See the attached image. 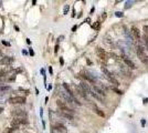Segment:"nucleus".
I'll return each instance as SVG.
<instances>
[{"label":"nucleus","instance_id":"nucleus-27","mask_svg":"<svg viewBox=\"0 0 148 133\" xmlns=\"http://www.w3.org/2000/svg\"><path fill=\"white\" fill-rule=\"evenodd\" d=\"M57 50H59V45H55V49H54V52L55 53L57 52Z\"/></svg>","mask_w":148,"mask_h":133},{"label":"nucleus","instance_id":"nucleus-33","mask_svg":"<svg viewBox=\"0 0 148 133\" xmlns=\"http://www.w3.org/2000/svg\"><path fill=\"white\" fill-rule=\"evenodd\" d=\"M2 111H3V108H0V113H1Z\"/></svg>","mask_w":148,"mask_h":133},{"label":"nucleus","instance_id":"nucleus-6","mask_svg":"<svg viewBox=\"0 0 148 133\" xmlns=\"http://www.w3.org/2000/svg\"><path fill=\"white\" fill-rule=\"evenodd\" d=\"M11 114L14 116V118H20V119H27V113L23 110L20 109H16L11 112Z\"/></svg>","mask_w":148,"mask_h":133},{"label":"nucleus","instance_id":"nucleus-25","mask_svg":"<svg viewBox=\"0 0 148 133\" xmlns=\"http://www.w3.org/2000/svg\"><path fill=\"white\" fill-rule=\"evenodd\" d=\"M112 90H113V91H115V92H116L117 94H122V91H120V90H117L116 88H112Z\"/></svg>","mask_w":148,"mask_h":133},{"label":"nucleus","instance_id":"nucleus-8","mask_svg":"<svg viewBox=\"0 0 148 133\" xmlns=\"http://www.w3.org/2000/svg\"><path fill=\"white\" fill-rule=\"evenodd\" d=\"M96 55L101 60H106V52L101 47H96Z\"/></svg>","mask_w":148,"mask_h":133},{"label":"nucleus","instance_id":"nucleus-7","mask_svg":"<svg viewBox=\"0 0 148 133\" xmlns=\"http://www.w3.org/2000/svg\"><path fill=\"white\" fill-rule=\"evenodd\" d=\"M14 59L12 57H3L0 59V65H10L13 63Z\"/></svg>","mask_w":148,"mask_h":133},{"label":"nucleus","instance_id":"nucleus-26","mask_svg":"<svg viewBox=\"0 0 148 133\" xmlns=\"http://www.w3.org/2000/svg\"><path fill=\"white\" fill-rule=\"evenodd\" d=\"M116 16H117V17H123L124 15H123V12H120V11H117V12H116Z\"/></svg>","mask_w":148,"mask_h":133},{"label":"nucleus","instance_id":"nucleus-15","mask_svg":"<svg viewBox=\"0 0 148 133\" xmlns=\"http://www.w3.org/2000/svg\"><path fill=\"white\" fill-rule=\"evenodd\" d=\"M91 95H92V97H94V98H95V99H97V100H100V101H104V99H103V97H102V95H100V94H97L96 92H95V91H93V89H92V92H91Z\"/></svg>","mask_w":148,"mask_h":133},{"label":"nucleus","instance_id":"nucleus-13","mask_svg":"<svg viewBox=\"0 0 148 133\" xmlns=\"http://www.w3.org/2000/svg\"><path fill=\"white\" fill-rule=\"evenodd\" d=\"M93 91H95L97 94L102 95V97H104V95H105V92H104V91H103L101 88H98L97 85H94V84H93Z\"/></svg>","mask_w":148,"mask_h":133},{"label":"nucleus","instance_id":"nucleus-18","mask_svg":"<svg viewBox=\"0 0 148 133\" xmlns=\"http://www.w3.org/2000/svg\"><path fill=\"white\" fill-rule=\"evenodd\" d=\"M100 26H101V22H100V21H96V22L92 26V28L95 29V30H98V29H100Z\"/></svg>","mask_w":148,"mask_h":133},{"label":"nucleus","instance_id":"nucleus-28","mask_svg":"<svg viewBox=\"0 0 148 133\" xmlns=\"http://www.w3.org/2000/svg\"><path fill=\"white\" fill-rule=\"evenodd\" d=\"M30 55H31V56L34 55V52H33V50H32V49H30Z\"/></svg>","mask_w":148,"mask_h":133},{"label":"nucleus","instance_id":"nucleus-9","mask_svg":"<svg viewBox=\"0 0 148 133\" xmlns=\"http://www.w3.org/2000/svg\"><path fill=\"white\" fill-rule=\"evenodd\" d=\"M123 60H124V62L126 63V65L128 66V68H130V69H136V65H135V63L133 61H131L130 59H128L126 56H123Z\"/></svg>","mask_w":148,"mask_h":133},{"label":"nucleus","instance_id":"nucleus-31","mask_svg":"<svg viewBox=\"0 0 148 133\" xmlns=\"http://www.w3.org/2000/svg\"><path fill=\"white\" fill-rule=\"evenodd\" d=\"M49 71H50V73L52 74V68H51V66H49Z\"/></svg>","mask_w":148,"mask_h":133},{"label":"nucleus","instance_id":"nucleus-12","mask_svg":"<svg viewBox=\"0 0 148 133\" xmlns=\"http://www.w3.org/2000/svg\"><path fill=\"white\" fill-rule=\"evenodd\" d=\"M81 76L83 77V78L85 79V80H87L88 82H91V83H95V79H94L93 77L90 76L88 73H84V72H82V73H81Z\"/></svg>","mask_w":148,"mask_h":133},{"label":"nucleus","instance_id":"nucleus-3","mask_svg":"<svg viewBox=\"0 0 148 133\" xmlns=\"http://www.w3.org/2000/svg\"><path fill=\"white\" fill-rule=\"evenodd\" d=\"M56 104L59 105V108H60L61 111L65 112V113H69V114H73V111L66 105V103H65V102L61 101V100H57V101H56Z\"/></svg>","mask_w":148,"mask_h":133},{"label":"nucleus","instance_id":"nucleus-22","mask_svg":"<svg viewBox=\"0 0 148 133\" xmlns=\"http://www.w3.org/2000/svg\"><path fill=\"white\" fill-rule=\"evenodd\" d=\"M7 72H8L7 70H1V71H0V76H1V77H2V76H6Z\"/></svg>","mask_w":148,"mask_h":133},{"label":"nucleus","instance_id":"nucleus-11","mask_svg":"<svg viewBox=\"0 0 148 133\" xmlns=\"http://www.w3.org/2000/svg\"><path fill=\"white\" fill-rule=\"evenodd\" d=\"M75 88H76V91H77V92L80 93V95H81V97H83L84 99H86V100H87V94H86L85 90H84L83 88H82L81 85H76Z\"/></svg>","mask_w":148,"mask_h":133},{"label":"nucleus","instance_id":"nucleus-32","mask_svg":"<svg viewBox=\"0 0 148 133\" xmlns=\"http://www.w3.org/2000/svg\"><path fill=\"white\" fill-rule=\"evenodd\" d=\"M72 30H73V31H75V30H76V26H74V27L72 28Z\"/></svg>","mask_w":148,"mask_h":133},{"label":"nucleus","instance_id":"nucleus-14","mask_svg":"<svg viewBox=\"0 0 148 133\" xmlns=\"http://www.w3.org/2000/svg\"><path fill=\"white\" fill-rule=\"evenodd\" d=\"M63 88L65 89V91H66V92L70 94V95H71V97H73V98H75V97H74V93H73V91L71 90V89H70V87L66 84V83H63Z\"/></svg>","mask_w":148,"mask_h":133},{"label":"nucleus","instance_id":"nucleus-1","mask_svg":"<svg viewBox=\"0 0 148 133\" xmlns=\"http://www.w3.org/2000/svg\"><path fill=\"white\" fill-rule=\"evenodd\" d=\"M136 51H137V56L139 58V60H140L144 64H148V57H147L145 50H144V48L142 45H137Z\"/></svg>","mask_w":148,"mask_h":133},{"label":"nucleus","instance_id":"nucleus-16","mask_svg":"<svg viewBox=\"0 0 148 133\" xmlns=\"http://www.w3.org/2000/svg\"><path fill=\"white\" fill-rule=\"evenodd\" d=\"M93 109H94V111H95L96 113H97L98 115H100V116H103V118H104V116H105L104 112H103L102 110H100V109H98V108H97L96 105H93Z\"/></svg>","mask_w":148,"mask_h":133},{"label":"nucleus","instance_id":"nucleus-17","mask_svg":"<svg viewBox=\"0 0 148 133\" xmlns=\"http://www.w3.org/2000/svg\"><path fill=\"white\" fill-rule=\"evenodd\" d=\"M16 130V128H13V127H10V128H6L5 130H3V133H12Z\"/></svg>","mask_w":148,"mask_h":133},{"label":"nucleus","instance_id":"nucleus-5","mask_svg":"<svg viewBox=\"0 0 148 133\" xmlns=\"http://www.w3.org/2000/svg\"><path fill=\"white\" fill-rule=\"evenodd\" d=\"M27 123H28L27 119L14 118L13 120H11V127H13V128H18L19 125H21V124H27Z\"/></svg>","mask_w":148,"mask_h":133},{"label":"nucleus","instance_id":"nucleus-29","mask_svg":"<svg viewBox=\"0 0 148 133\" xmlns=\"http://www.w3.org/2000/svg\"><path fill=\"white\" fill-rule=\"evenodd\" d=\"M2 43H3V44H5V45H10L9 43H8V42H6V41H3V40H2Z\"/></svg>","mask_w":148,"mask_h":133},{"label":"nucleus","instance_id":"nucleus-10","mask_svg":"<svg viewBox=\"0 0 148 133\" xmlns=\"http://www.w3.org/2000/svg\"><path fill=\"white\" fill-rule=\"evenodd\" d=\"M131 33H133L134 38L136 39V40L140 39V32H139V29H138L136 26H133V27H131Z\"/></svg>","mask_w":148,"mask_h":133},{"label":"nucleus","instance_id":"nucleus-2","mask_svg":"<svg viewBox=\"0 0 148 133\" xmlns=\"http://www.w3.org/2000/svg\"><path fill=\"white\" fill-rule=\"evenodd\" d=\"M102 71H103V73H104L105 74V77H106V79H107V80L109 81V82H112L113 83V84H115V85H118V84H120V83H118V81L116 80V79H115L113 76H112V73H110L109 71H108V70L107 69H106L105 68V66H102Z\"/></svg>","mask_w":148,"mask_h":133},{"label":"nucleus","instance_id":"nucleus-20","mask_svg":"<svg viewBox=\"0 0 148 133\" xmlns=\"http://www.w3.org/2000/svg\"><path fill=\"white\" fill-rule=\"evenodd\" d=\"M144 41H145V44H146V48H147V50H148V37L147 36H144Z\"/></svg>","mask_w":148,"mask_h":133},{"label":"nucleus","instance_id":"nucleus-30","mask_svg":"<svg viewBox=\"0 0 148 133\" xmlns=\"http://www.w3.org/2000/svg\"><path fill=\"white\" fill-rule=\"evenodd\" d=\"M27 43H28V44H31V41H30V39H27Z\"/></svg>","mask_w":148,"mask_h":133},{"label":"nucleus","instance_id":"nucleus-24","mask_svg":"<svg viewBox=\"0 0 148 133\" xmlns=\"http://www.w3.org/2000/svg\"><path fill=\"white\" fill-rule=\"evenodd\" d=\"M144 31H145L146 36L148 37V26H144Z\"/></svg>","mask_w":148,"mask_h":133},{"label":"nucleus","instance_id":"nucleus-23","mask_svg":"<svg viewBox=\"0 0 148 133\" xmlns=\"http://www.w3.org/2000/svg\"><path fill=\"white\" fill-rule=\"evenodd\" d=\"M69 8H70V7H69V5H65V7H64V14H65V15L68 14V11H69Z\"/></svg>","mask_w":148,"mask_h":133},{"label":"nucleus","instance_id":"nucleus-4","mask_svg":"<svg viewBox=\"0 0 148 133\" xmlns=\"http://www.w3.org/2000/svg\"><path fill=\"white\" fill-rule=\"evenodd\" d=\"M8 101L11 104H23V103H26V98L24 97H11L9 98Z\"/></svg>","mask_w":148,"mask_h":133},{"label":"nucleus","instance_id":"nucleus-21","mask_svg":"<svg viewBox=\"0 0 148 133\" xmlns=\"http://www.w3.org/2000/svg\"><path fill=\"white\" fill-rule=\"evenodd\" d=\"M19 91H22V92H24L26 94H29V93H30V91H29V90H26V89H23V88H19Z\"/></svg>","mask_w":148,"mask_h":133},{"label":"nucleus","instance_id":"nucleus-34","mask_svg":"<svg viewBox=\"0 0 148 133\" xmlns=\"http://www.w3.org/2000/svg\"><path fill=\"white\" fill-rule=\"evenodd\" d=\"M0 57H1V51H0Z\"/></svg>","mask_w":148,"mask_h":133},{"label":"nucleus","instance_id":"nucleus-19","mask_svg":"<svg viewBox=\"0 0 148 133\" xmlns=\"http://www.w3.org/2000/svg\"><path fill=\"white\" fill-rule=\"evenodd\" d=\"M11 71L13 72V73H21L22 72V69L21 68H17V69H12Z\"/></svg>","mask_w":148,"mask_h":133}]
</instances>
